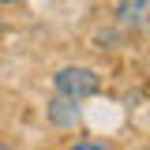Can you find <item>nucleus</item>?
<instances>
[{"instance_id":"423d86ee","label":"nucleus","mask_w":150,"mask_h":150,"mask_svg":"<svg viewBox=\"0 0 150 150\" xmlns=\"http://www.w3.org/2000/svg\"><path fill=\"white\" fill-rule=\"evenodd\" d=\"M0 4H11V0H0Z\"/></svg>"},{"instance_id":"f03ea898","label":"nucleus","mask_w":150,"mask_h":150,"mask_svg":"<svg viewBox=\"0 0 150 150\" xmlns=\"http://www.w3.org/2000/svg\"><path fill=\"white\" fill-rule=\"evenodd\" d=\"M150 15V0H116V19L128 30H143Z\"/></svg>"},{"instance_id":"20e7f679","label":"nucleus","mask_w":150,"mask_h":150,"mask_svg":"<svg viewBox=\"0 0 150 150\" xmlns=\"http://www.w3.org/2000/svg\"><path fill=\"white\" fill-rule=\"evenodd\" d=\"M68 150H112V146H105V143H90V139H83V143H71Z\"/></svg>"},{"instance_id":"39448f33","label":"nucleus","mask_w":150,"mask_h":150,"mask_svg":"<svg viewBox=\"0 0 150 150\" xmlns=\"http://www.w3.org/2000/svg\"><path fill=\"white\" fill-rule=\"evenodd\" d=\"M0 150H11V146H8V143H0Z\"/></svg>"},{"instance_id":"7ed1b4c3","label":"nucleus","mask_w":150,"mask_h":150,"mask_svg":"<svg viewBox=\"0 0 150 150\" xmlns=\"http://www.w3.org/2000/svg\"><path fill=\"white\" fill-rule=\"evenodd\" d=\"M49 120H53L56 128H75V120H79L75 101H68V98H60V94H56L53 101H49Z\"/></svg>"},{"instance_id":"f257e3e1","label":"nucleus","mask_w":150,"mask_h":150,"mask_svg":"<svg viewBox=\"0 0 150 150\" xmlns=\"http://www.w3.org/2000/svg\"><path fill=\"white\" fill-rule=\"evenodd\" d=\"M53 86H56L60 98L83 101V98H94V94L101 90V75L94 71V68H60L53 75Z\"/></svg>"}]
</instances>
